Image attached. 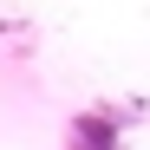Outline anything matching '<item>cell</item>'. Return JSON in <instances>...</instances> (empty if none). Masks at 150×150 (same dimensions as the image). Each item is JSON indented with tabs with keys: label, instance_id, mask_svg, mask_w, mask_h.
<instances>
[{
	"label": "cell",
	"instance_id": "6da1fadb",
	"mask_svg": "<svg viewBox=\"0 0 150 150\" xmlns=\"http://www.w3.org/2000/svg\"><path fill=\"white\" fill-rule=\"evenodd\" d=\"M65 150H124V117L111 105H85L65 117Z\"/></svg>",
	"mask_w": 150,
	"mask_h": 150
}]
</instances>
